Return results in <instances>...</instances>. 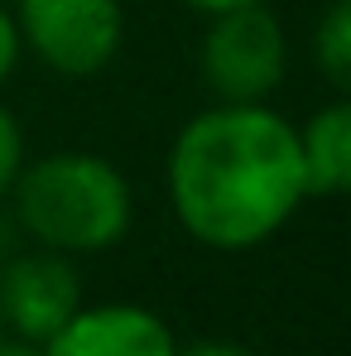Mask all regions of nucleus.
<instances>
[{
	"mask_svg": "<svg viewBox=\"0 0 351 356\" xmlns=\"http://www.w3.org/2000/svg\"><path fill=\"white\" fill-rule=\"evenodd\" d=\"M5 202L24 245H44L72 260L116 250L135 227V188L116 159L97 149L29 154Z\"/></svg>",
	"mask_w": 351,
	"mask_h": 356,
	"instance_id": "nucleus-2",
	"label": "nucleus"
},
{
	"mask_svg": "<svg viewBox=\"0 0 351 356\" xmlns=\"http://www.w3.org/2000/svg\"><path fill=\"white\" fill-rule=\"evenodd\" d=\"M24 159H29L24 125H19V116L0 102V202H5V193L15 188V178H19V169H24Z\"/></svg>",
	"mask_w": 351,
	"mask_h": 356,
	"instance_id": "nucleus-9",
	"label": "nucleus"
},
{
	"mask_svg": "<svg viewBox=\"0 0 351 356\" xmlns=\"http://www.w3.org/2000/svg\"><path fill=\"white\" fill-rule=\"evenodd\" d=\"M183 10H193L197 19H207V15H222V10H236V5H255V0H178Z\"/></svg>",
	"mask_w": 351,
	"mask_h": 356,
	"instance_id": "nucleus-12",
	"label": "nucleus"
},
{
	"mask_svg": "<svg viewBox=\"0 0 351 356\" xmlns=\"http://www.w3.org/2000/svg\"><path fill=\"white\" fill-rule=\"evenodd\" d=\"M24 58L58 77H97L125 44V0H10Z\"/></svg>",
	"mask_w": 351,
	"mask_h": 356,
	"instance_id": "nucleus-4",
	"label": "nucleus"
},
{
	"mask_svg": "<svg viewBox=\"0 0 351 356\" xmlns=\"http://www.w3.org/2000/svg\"><path fill=\"white\" fill-rule=\"evenodd\" d=\"M197 77L212 102H231V106L270 102L289 77L284 19L265 0L207 15L197 39Z\"/></svg>",
	"mask_w": 351,
	"mask_h": 356,
	"instance_id": "nucleus-3",
	"label": "nucleus"
},
{
	"mask_svg": "<svg viewBox=\"0 0 351 356\" xmlns=\"http://www.w3.org/2000/svg\"><path fill=\"white\" fill-rule=\"evenodd\" d=\"M0 332H5V327H0Z\"/></svg>",
	"mask_w": 351,
	"mask_h": 356,
	"instance_id": "nucleus-14",
	"label": "nucleus"
},
{
	"mask_svg": "<svg viewBox=\"0 0 351 356\" xmlns=\"http://www.w3.org/2000/svg\"><path fill=\"white\" fill-rule=\"evenodd\" d=\"M0 356H39L34 342H19V337H10V332H0Z\"/></svg>",
	"mask_w": 351,
	"mask_h": 356,
	"instance_id": "nucleus-13",
	"label": "nucleus"
},
{
	"mask_svg": "<svg viewBox=\"0 0 351 356\" xmlns=\"http://www.w3.org/2000/svg\"><path fill=\"white\" fill-rule=\"evenodd\" d=\"M82 303L87 289L72 255L19 245L0 260V327L10 337L44 347Z\"/></svg>",
	"mask_w": 351,
	"mask_h": 356,
	"instance_id": "nucleus-5",
	"label": "nucleus"
},
{
	"mask_svg": "<svg viewBox=\"0 0 351 356\" xmlns=\"http://www.w3.org/2000/svg\"><path fill=\"white\" fill-rule=\"evenodd\" d=\"M164 193L183 236L202 250L240 255L270 245L308 202L298 130L270 102H212L178 125Z\"/></svg>",
	"mask_w": 351,
	"mask_h": 356,
	"instance_id": "nucleus-1",
	"label": "nucleus"
},
{
	"mask_svg": "<svg viewBox=\"0 0 351 356\" xmlns=\"http://www.w3.org/2000/svg\"><path fill=\"white\" fill-rule=\"evenodd\" d=\"M178 356H255L250 347H240V342H222V337H202V342H178Z\"/></svg>",
	"mask_w": 351,
	"mask_h": 356,
	"instance_id": "nucleus-11",
	"label": "nucleus"
},
{
	"mask_svg": "<svg viewBox=\"0 0 351 356\" xmlns=\"http://www.w3.org/2000/svg\"><path fill=\"white\" fill-rule=\"evenodd\" d=\"M19 63H24V44H19V29H15L10 0H0V92H5V82L19 72Z\"/></svg>",
	"mask_w": 351,
	"mask_h": 356,
	"instance_id": "nucleus-10",
	"label": "nucleus"
},
{
	"mask_svg": "<svg viewBox=\"0 0 351 356\" xmlns=\"http://www.w3.org/2000/svg\"><path fill=\"white\" fill-rule=\"evenodd\" d=\"M308 54L318 77L332 87V97H351V0H327L313 19Z\"/></svg>",
	"mask_w": 351,
	"mask_h": 356,
	"instance_id": "nucleus-8",
	"label": "nucleus"
},
{
	"mask_svg": "<svg viewBox=\"0 0 351 356\" xmlns=\"http://www.w3.org/2000/svg\"><path fill=\"white\" fill-rule=\"evenodd\" d=\"M39 356H178V337L145 303H82Z\"/></svg>",
	"mask_w": 351,
	"mask_h": 356,
	"instance_id": "nucleus-6",
	"label": "nucleus"
},
{
	"mask_svg": "<svg viewBox=\"0 0 351 356\" xmlns=\"http://www.w3.org/2000/svg\"><path fill=\"white\" fill-rule=\"evenodd\" d=\"M308 197H351V97H332L293 125Z\"/></svg>",
	"mask_w": 351,
	"mask_h": 356,
	"instance_id": "nucleus-7",
	"label": "nucleus"
}]
</instances>
